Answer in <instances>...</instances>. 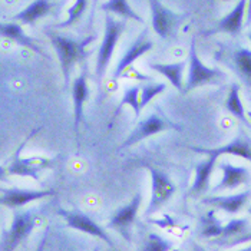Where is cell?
I'll return each instance as SVG.
<instances>
[{"label": "cell", "instance_id": "1", "mask_svg": "<svg viewBox=\"0 0 251 251\" xmlns=\"http://www.w3.org/2000/svg\"><path fill=\"white\" fill-rule=\"evenodd\" d=\"M40 131V128H36L35 131H32V134L26 136V139L18 147V150L13 152L10 161L7 165L1 167V176L4 174L7 175H18V176H29L35 181L40 179V174L45 170H50L53 167H56V158H43V156H27L23 158L22 156V150L23 147L27 144V141L35 135L36 132Z\"/></svg>", "mask_w": 251, "mask_h": 251}, {"label": "cell", "instance_id": "2", "mask_svg": "<svg viewBox=\"0 0 251 251\" xmlns=\"http://www.w3.org/2000/svg\"><path fill=\"white\" fill-rule=\"evenodd\" d=\"M46 35H48V38L50 39L52 46H53V49L58 53L60 69H62L63 77H65V82L68 85L69 76H71V71H72L74 65H76L82 59L86 58L85 48H86V45H89L95 38L75 40V39L62 36V35L55 33V32H50V30H48Z\"/></svg>", "mask_w": 251, "mask_h": 251}, {"label": "cell", "instance_id": "3", "mask_svg": "<svg viewBox=\"0 0 251 251\" xmlns=\"http://www.w3.org/2000/svg\"><path fill=\"white\" fill-rule=\"evenodd\" d=\"M226 77L227 74L224 71L218 68H210L198 58L195 39H193L188 52V76L185 79L184 94H188L195 88L204 85H220Z\"/></svg>", "mask_w": 251, "mask_h": 251}, {"label": "cell", "instance_id": "4", "mask_svg": "<svg viewBox=\"0 0 251 251\" xmlns=\"http://www.w3.org/2000/svg\"><path fill=\"white\" fill-rule=\"evenodd\" d=\"M168 129L182 131L184 126H181V125L173 122V121H170L167 118V115L161 111L159 106H155V112H151L147 118L139 121L136 124L135 128L132 129V132L122 142V145L119 148L121 150H126V148L135 145V144L147 139V138H150V136L156 135V134L168 131Z\"/></svg>", "mask_w": 251, "mask_h": 251}, {"label": "cell", "instance_id": "5", "mask_svg": "<svg viewBox=\"0 0 251 251\" xmlns=\"http://www.w3.org/2000/svg\"><path fill=\"white\" fill-rule=\"evenodd\" d=\"M126 29V22L125 20H118L112 18L111 15H106L105 18V33L102 43L99 46L97 58V66H95V75L98 79H102L106 74V69L109 66V62L112 59V55L115 52L116 43L122 33Z\"/></svg>", "mask_w": 251, "mask_h": 251}, {"label": "cell", "instance_id": "6", "mask_svg": "<svg viewBox=\"0 0 251 251\" xmlns=\"http://www.w3.org/2000/svg\"><path fill=\"white\" fill-rule=\"evenodd\" d=\"M38 221V213L35 208L19 211L15 210L13 221L9 230L1 231V251H15L33 231Z\"/></svg>", "mask_w": 251, "mask_h": 251}, {"label": "cell", "instance_id": "7", "mask_svg": "<svg viewBox=\"0 0 251 251\" xmlns=\"http://www.w3.org/2000/svg\"><path fill=\"white\" fill-rule=\"evenodd\" d=\"M150 174H151V200H150V205L145 210V217H150L156 211H159L173 197H174L176 187L173 178L167 173H164L159 168H155L150 164L144 165Z\"/></svg>", "mask_w": 251, "mask_h": 251}, {"label": "cell", "instance_id": "8", "mask_svg": "<svg viewBox=\"0 0 251 251\" xmlns=\"http://www.w3.org/2000/svg\"><path fill=\"white\" fill-rule=\"evenodd\" d=\"M58 214L66 221L68 227L98 237L102 241H105L109 247H112V249L115 247L114 241L111 240L109 234L105 231V228H102L94 220H91L86 214H83L79 210H63V208H59Z\"/></svg>", "mask_w": 251, "mask_h": 251}, {"label": "cell", "instance_id": "9", "mask_svg": "<svg viewBox=\"0 0 251 251\" xmlns=\"http://www.w3.org/2000/svg\"><path fill=\"white\" fill-rule=\"evenodd\" d=\"M247 241H251L250 221L247 218H232L223 227L221 235L210 243L221 249H232Z\"/></svg>", "mask_w": 251, "mask_h": 251}, {"label": "cell", "instance_id": "10", "mask_svg": "<svg viewBox=\"0 0 251 251\" xmlns=\"http://www.w3.org/2000/svg\"><path fill=\"white\" fill-rule=\"evenodd\" d=\"M141 202H142V193L138 191L134 195V198L131 200L129 204L124 205L122 208H119L109 220L108 223V228H112L116 232H119L128 243L131 241V227L135 223L138 211L141 208Z\"/></svg>", "mask_w": 251, "mask_h": 251}, {"label": "cell", "instance_id": "11", "mask_svg": "<svg viewBox=\"0 0 251 251\" xmlns=\"http://www.w3.org/2000/svg\"><path fill=\"white\" fill-rule=\"evenodd\" d=\"M150 9H151V18H152V29L154 32L162 39H167L171 36L174 32L176 25L179 23L181 16L168 9L164 3L158 0H150L148 1Z\"/></svg>", "mask_w": 251, "mask_h": 251}, {"label": "cell", "instance_id": "12", "mask_svg": "<svg viewBox=\"0 0 251 251\" xmlns=\"http://www.w3.org/2000/svg\"><path fill=\"white\" fill-rule=\"evenodd\" d=\"M55 190H26V188H1L0 202L1 205L18 210L33 201H38L42 198L55 195Z\"/></svg>", "mask_w": 251, "mask_h": 251}, {"label": "cell", "instance_id": "13", "mask_svg": "<svg viewBox=\"0 0 251 251\" xmlns=\"http://www.w3.org/2000/svg\"><path fill=\"white\" fill-rule=\"evenodd\" d=\"M220 171L223 173L221 181L213 188V193H221L227 190H235L241 185H249L251 182V173L246 167H237L224 161L218 164Z\"/></svg>", "mask_w": 251, "mask_h": 251}, {"label": "cell", "instance_id": "14", "mask_svg": "<svg viewBox=\"0 0 251 251\" xmlns=\"http://www.w3.org/2000/svg\"><path fill=\"white\" fill-rule=\"evenodd\" d=\"M190 150L194 151V152H198V154L215 156V158H218L220 155L231 154L251 161V144L249 142V139L244 135H241V134L235 136L230 144H226V145H221V147H217V148L190 147Z\"/></svg>", "mask_w": 251, "mask_h": 251}, {"label": "cell", "instance_id": "15", "mask_svg": "<svg viewBox=\"0 0 251 251\" xmlns=\"http://www.w3.org/2000/svg\"><path fill=\"white\" fill-rule=\"evenodd\" d=\"M147 33H148L147 30L142 32L141 36L136 39L135 42L129 46V49L124 53V56L119 59L115 71H114V80H118L128 68H131V65L135 62L136 59L141 58L142 55H145L147 52H150L154 48V43L147 38Z\"/></svg>", "mask_w": 251, "mask_h": 251}, {"label": "cell", "instance_id": "16", "mask_svg": "<svg viewBox=\"0 0 251 251\" xmlns=\"http://www.w3.org/2000/svg\"><path fill=\"white\" fill-rule=\"evenodd\" d=\"M251 198V190H246L243 193L232 194V195H211V197H204L201 200L202 204L205 205H213L215 208H220L228 214L240 213L244 205L249 202Z\"/></svg>", "mask_w": 251, "mask_h": 251}, {"label": "cell", "instance_id": "17", "mask_svg": "<svg viewBox=\"0 0 251 251\" xmlns=\"http://www.w3.org/2000/svg\"><path fill=\"white\" fill-rule=\"evenodd\" d=\"M247 4L249 3L244 1V0L238 1L228 15H226L224 18L218 20L217 26L214 27L213 30H208L204 35L210 36V35H214V33H218V32H224V33H230L231 36H237L241 32L243 25H244V13H246V6Z\"/></svg>", "mask_w": 251, "mask_h": 251}, {"label": "cell", "instance_id": "18", "mask_svg": "<svg viewBox=\"0 0 251 251\" xmlns=\"http://www.w3.org/2000/svg\"><path fill=\"white\" fill-rule=\"evenodd\" d=\"M0 33L1 36L15 43H18L19 46H23V48H27L29 50L38 53L40 56H43V50L42 48L39 46V43L33 38H30L29 35H26V32L23 30L22 25L20 23H16V22H3L0 25Z\"/></svg>", "mask_w": 251, "mask_h": 251}, {"label": "cell", "instance_id": "19", "mask_svg": "<svg viewBox=\"0 0 251 251\" xmlns=\"http://www.w3.org/2000/svg\"><path fill=\"white\" fill-rule=\"evenodd\" d=\"M89 97V88H88V74L86 69H82V74L75 77L72 83V99H74V125H75V134H79V124L83 116V103Z\"/></svg>", "mask_w": 251, "mask_h": 251}, {"label": "cell", "instance_id": "20", "mask_svg": "<svg viewBox=\"0 0 251 251\" xmlns=\"http://www.w3.org/2000/svg\"><path fill=\"white\" fill-rule=\"evenodd\" d=\"M55 3L49 1V0H35L32 3H29L23 10H20L19 13H16L12 20L20 25H27V26H35L36 22L45 16H48L52 9H53Z\"/></svg>", "mask_w": 251, "mask_h": 251}, {"label": "cell", "instance_id": "21", "mask_svg": "<svg viewBox=\"0 0 251 251\" xmlns=\"http://www.w3.org/2000/svg\"><path fill=\"white\" fill-rule=\"evenodd\" d=\"M215 156H208L207 161L201 162L197 165L195 168V179H194L193 187L190 190V195L191 197H200L202 194H205L210 190V178L213 174L215 164H217Z\"/></svg>", "mask_w": 251, "mask_h": 251}, {"label": "cell", "instance_id": "22", "mask_svg": "<svg viewBox=\"0 0 251 251\" xmlns=\"http://www.w3.org/2000/svg\"><path fill=\"white\" fill-rule=\"evenodd\" d=\"M230 66L247 85H251V50L247 48H235L230 53Z\"/></svg>", "mask_w": 251, "mask_h": 251}, {"label": "cell", "instance_id": "23", "mask_svg": "<svg viewBox=\"0 0 251 251\" xmlns=\"http://www.w3.org/2000/svg\"><path fill=\"white\" fill-rule=\"evenodd\" d=\"M184 68H185L184 62H175V63H152L151 62L150 63V69L164 75L175 89L182 94H184V86H185V83L182 82Z\"/></svg>", "mask_w": 251, "mask_h": 251}, {"label": "cell", "instance_id": "24", "mask_svg": "<svg viewBox=\"0 0 251 251\" xmlns=\"http://www.w3.org/2000/svg\"><path fill=\"white\" fill-rule=\"evenodd\" d=\"M100 9L106 15L112 13V15H116V16H121L124 20L131 19L135 20L138 23H145L144 19L131 7L129 1H126V0H108V1H103L100 4Z\"/></svg>", "mask_w": 251, "mask_h": 251}, {"label": "cell", "instance_id": "25", "mask_svg": "<svg viewBox=\"0 0 251 251\" xmlns=\"http://www.w3.org/2000/svg\"><path fill=\"white\" fill-rule=\"evenodd\" d=\"M226 109L231 114L232 116H235L238 121L244 122V124H249V118H247V112L244 111V106H243V102H241V98H240V85L237 82H234L230 88V94L226 99V103H224Z\"/></svg>", "mask_w": 251, "mask_h": 251}, {"label": "cell", "instance_id": "26", "mask_svg": "<svg viewBox=\"0 0 251 251\" xmlns=\"http://www.w3.org/2000/svg\"><path fill=\"white\" fill-rule=\"evenodd\" d=\"M223 227L224 226H221L220 220L215 217V211L210 210L200 220V237L201 238H210V241L215 240L221 235Z\"/></svg>", "mask_w": 251, "mask_h": 251}, {"label": "cell", "instance_id": "27", "mask_svg": "<svg viewBox=\"0 0 251 251\" xmlns=\"http://www.w3.org/2000/svg\"><path fill=\"white\" fill-rule=\"evenodd\" d=\"M124 105L131 106V108L134 109V112H135L136 118L141 115V86L135 85V86H131V88H128V89L125 91V94H124V97L121 99L118 108H116L115 112H114V116H112V119H111L109 128L112 126L115 118L119 115V112H121V109L124 108Z\"/></svg>", "mask_w": 251, "mask_h": 251}, {"label": "cell", "instance_id": "28", "mask_svg": "<svg viewBox=\"0 0 251 251\" xmlns=\"http://www.w3.org/2000/svg\"><path fill=\"white\" fill-rule=\"evenodd\" d=\"M138 251H174V243L156 232H148Z\"/></svg>", "mask_w": 251, "mask_h": 251}, {"label": "cell", "instance_id": "29", "mask_svg": "<svg viewBox=\"0 0 251 251\" xmlns=\"http://www.w3.org/2000/svg\"><path fill=\"white\" fill-rule=\"evenodd\" d=\"M89 6V1L86 0H77L72 4V7H69L68 10V19L62 23H58L55 27L56 29H66V27H71L72 25H75L77 20L82 18V15L85 13V10L88 9Z\"/></svg>", "mask_w": 251, "mask_h": 251}, {"label": "cell", "instance_id": "30", "mask_svg": "<svg viewBox=\"0 0 251 251\" xmlns=\"http://www.w3.org/2000/svg\"><path fill=\"white\" fill-rule=\"evenodd\" d=\"M167 89V83L158 82V83H147L145 86H141V109L145 108L156 95H161Z\"/></svg>", "mask_w": 251, "mask_h": 251}, {"label": "cell", "instance_id": "31", "mask_svg": "<svg viewBox=\"0 0 251 251\" xmlns=\"http://www.w3.org/2000/svg\"><path fill=\"white\" fill-rule=\"evenodd\" d=\"M124 76H135V77H138V80H144V82H145V80H147V82H152V79H154V77H151V76L141 75V74L136 71L135 68H128V69L124 72V75H122L121 77H124Z\"/></svg>", "mask_w": 251, "mask_h": 251}, {"label": "cell", "instance_id": "32", "mask_svg": "<svg viewBox=\"0 0 251 251\" xmlns=\"http://www.w3.org/2000/svg\"><path fill=\"white\" fill-rule=\"evenodd\" d=\"M152 223L156 226H161V227H174L175 223L173 221V218H170L168 215H164V221H158V220H152Z\"/></svg>", "mask_w": 251, "mask_h": 251}, {"label": "cell", "instance_id": "33", "mask_svg": "<svg viewBox=\"0 0 251 251\" xmlns=\"http://www.w3.org/2000/svg\"><path fill=\"white\" fill-rule=\"evenodd\" d=\"M48 234H49V228H46L45 232H43V235H42V238H40V241H39V246L36 251H45V247H46V240H48Z\"/></svg>", "mask_w": 251, "mask_h": 251}, {"label": "cell", "instance_id": "34", "mask_svg": "<svg viewBox=\"0 0 251 251\" xmlns=\"http://www.w3.org/2000/svg\"><path fill=\"white\" fill-rule=\"evenodd\" d=\"M193 251H205V250H204L202 247H200V246H195Z\"/></svg>", "mask_w": 251, "mask_h": 251}, {"label": "cell", "instance_id": "35", "mask_svg": "<svg viewBox=\"0 0 251 251\" xmlns=\"http://www.w3.org/2000/svg\"><path fill=\"white\" fill-rule=\"evenodd\" d=\"M237 251H251V246L246 247V249H241V250H237Z\"/></svg>", "mask_w": 251, "mask_h": 251}, {"label": "cell", "instance_id": "36", "mask_svg": "<svg viewBox=\"0 0 251 251\" xmlns=\"http://www.w3.org/2000/svg\"><path fill=\"white\" fill-rule=\"evenodd\" d=\"M249 6H250V7H251V1H250V3H249ZM249 22H251V10H250V12H249Z\"/></svg>", "mask_w": 251, "mask_h": 251}, {"label": "cell", "instance_id": "37", "mask_svg": "<svg viewBox=\"0 0 251 251\" xmlns=\"http://www.w3.org/2000/svg\"><path fill=\"white\" fill-rule=\"evenodd\" d=\"M247 118H249V119L251 121V111H249V112H247Z\"/></svg>", "mask_w": 251, "mask_h": 251}, {"label": "cell", "instance_id": "38", "mask_svg": "<svg viewBox=\"0 0 251 251\" xmlns=\"http://www.w3.org/2000/svg\"><path fill=\"white\" fill-rule=\"evenodd\" d=\"M92 251H99V246H97V247H95Z\"/></svg>", "mask_w": 251, "mask_h": 251}, {"label": "cell", "instance_id": "39", "mask_svg": "<svg viewBox=\"0 0 251 251\" xmlns=\"http://www.w3.org/2000/svg\"><path fill=\"white\" fill-rule=\"evenodd\" d=\"M249 39H250V42H251V32H250V33H249Z\"/></svg>", "mask_w": 251, "mask_h": 251}, {"label": "cell", "instance_id": "40", "mask_svg": "<svg viewBox=\"0 0 251 251\" xmlns=\"http://www.w3.org/2000/svg\"><path fill=\"white\" fill-rule=\"evenodd\" d=\"M249 214H250V215H251V207H250V208H249Z\"/></svg>", "mask_w": 251, "mask_h": 251}, {"label": "cell", "instance_id": "41", "mask_svg": "<svg viewBox=\"0 0 251 251\" xmlns=\"http://www.w3.org/2000/svg\"><path fill=\"white\" fill-rule=\"evenodd\" d=\"M174 251H179V250H174Z\"/></svg>", "mask_w": 251, "mask_h": 251}]
</instances>
